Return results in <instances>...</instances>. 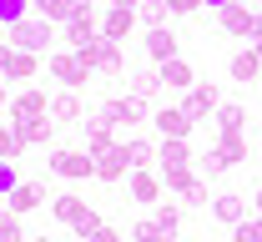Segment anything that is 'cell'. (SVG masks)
Here are the masks:
<instances>
[{"label": "cell", "mask_w": 262, "mask_h": 242, "mask_svg": "<svg viewBox=\"0 0 262 242\" xmlns=\"http://www.w3.org/2000/svg\"><path fill=\"white\" fill-rule=\"evenodd\" d=\"M31 242H51V237H31Z\"/></svg>", "instance_id": "681fc988"}, {"label": "cell", "mask_w": 262, "mask_h": 242, "mask_svg": "<svg viewBox=\"0 0 262 242\" xmlns=\"http://www.w3.org/2000/svg\"><path fill=\"white\" fill-rule=\"evenodd\" d=\"M257 5H262V0H257Z\"/></svg>", "instance_id": "db71d44e"}, {"label": "cell", "mask_w": 262, "mask_h": 242, "mask_svg": "<svg viewBox=\"0 0 262 242\" xmlns=\"http://www.w3.org/2000/svg\"><path fill=\"white\" fill-rule=\"evenodd\" d=\"M217 106H222V96H217V86H212V81H196L192 91L182 96V111L192 116L196 126H202V121H212V116H217Z\"/></svg>", "instance_id": "8992f818"}, {"label": "cell", "mask_w": 262, "mask_h": 242, "mask_svg": "<svg viewBox=\"0 0 262 242\" xmlns=\"http://www.w3.org/2000/svg\"><path fill=\"white\" fill-rule=\"evenodd\" d=\"M0 71H5V81H35V71H40V56H31V51H10Z\"/></svg>", "instance_id": "7402d4cb"}, {"label": "cell", "mask_w": 262, "mask_h": 242, "mask_svg": "<svg viewBox=\"0 0 262 242\" xmlns=\"http://www.w3.org/2000/svg\"><path fill=\"white\" fill-rule=\"evenodd\" d=\"M0 81H5V71H0Z\"/></svg>", "instance_id": "816d5d0a"}, {"label": "cell", "mask_w": 262, "mask_h": 242, "mask_svg": "<svg viewBox=\"0 0 262 242\" xmlns=\"http://www.w3.org/2000/svg\"><path fill=\"white\" fill-rule=\"evenodd\" d=\"M15 101V96H10V86H5V81H0V111H5V106Z\"/></svg>", "instance_id": "ee69618b"}, {"label": "cell", "mask_w": 262, "mask_h": 242, "mask_svg": "<svg viewBox=\"0 0 262 242\" xmlns=\"http://www.w3.org/2000/svg\"><path fill=\"white\" fill-rule=\"evenodd\" d=\"M157 91H162V71H131L126 76V96H136V101H151V96H157Z\"/></svg>", "instance_id": "cb8c5ba5"}, {"label": "cell", "mask_w": 262, "mask_h": 242, "mask_svg": "<svg viewBox=\"0 0 262 242\" xmlns=\"http://www.w3.org/2000/svg\"><path fill=\"white\" fill-rule=\"evenodd\" d=\"M71 5H76V10H91V5H96V0H71Z\"/></svg>", "instance_id": "bcb514c9"}, {"label": "cell", "mask_w": 262, "mask_h": 242, "mask_svg": "<svg viewBox=\"0 0 262 242\" xmlns=\"http://www.w3.org/2000/svg\"><path fill=\"white\" fill-rule=\"evenodd\" d=\"M207 202H212V197H207V182H202V177H196L192 187H187V192H182V207H207Z\"/></svg>", "instance_id": "74e56055"}, {"label": "cell", "mask_w": 262, "mask_h": 242, "mask_svg": "<svg viewBox=\"0 0 262 242\" xmlns=\"http://www.w3.org/2000/svg\"><path fill=\"white\" fill-rule=\"evenodd\" d=\"M227 167H232V162L222 157V146H207V151L196 157V177H202V182H217V177L227 172Z\"/></svg>", "instance_id": "f546056e"}, {"label": "cell", "mask_w": 262, "mask_h": 242, "mask_svg": "<svg viewBox=\"0 0 262 242\" xmlns=\"http://www.w3.org/2000/svg\"><path fill=\"white\" fill-rule=\"evenodd\" d=\"M126 197H131V202H146V207H157V202L166 197L162 172H157V167H141V172H131V177H126Z\"/></svg>", "instance_id": "52a82bcc"}, {"label": "cell", "mask_w": 262, "mask_h": 242, "mask_svg": "<svg viewBox=\"0 0 262 242\" xmlns=\"http://www.w3.org/2000/svg\"><path fill=\"white\" fill-rule=\"evenodd\" d=\"M217 146H222V157H227L232 167H237V162H247V131H237V137H222Z\"/></svg>", "instance_id": "d590c367"}, {"label": "cell", "mask_w": 262, "mask_h": 242, "mask_svg": "<svg viewBox=\"0 0 262 242\" xmlns=\"http://www.w3.org/2000/svg\"><path fill=\"white\" fill-rule=\"evenodd\" d=\"M151 131H157L162 141H192L196 121L182 111V106H162V111H151Z\"/></svg>", "instance_id": "277c9868"}, {"label": "cell", "mask_w": 262, "mask_h": 242, "mask_svg": "<svg viewBox=\"0 0 262 242\" xmlns=\"http://www.w3.org/2000/svg\"><path fill=\"white\" fill-rule=\"evenodd\" d=\"M121 146H126L131 172H141V167H157V146H162V141H151V137H126Z\"/></svg>", "instance_id": "d6986e66"}, {"label": "cell", "mask_w": 262, "mask_h": 242, "mask_svg": "<svg viewBox=\"0 0 262 242\" xmlns=\"http://www.w3.org/2000/svg\"><path fill=\"white\" fill-rule=\"evenodd\" d=\"M157 167H196L192 141H162L157 146Z\"/></svg>", "instance_id": "484cf974"}, {"label": "cell", "mask_w": 262, "mask_h": 242, "mask_svg": "<svg viewBox=\"0 0 262 242\" xmlns=\"http://www.w3.org/2000/svg\"><path fill=\"white\" fill-rule=\"evenodd\" d=\"M35 116H51V96H46L40 86L15 91V101H10V121H35Z\"/></svg>", "instance_id": "9c48e42d"}, {"label": "cell", "mask_w": 262, "mask_h": 242, "mask_svg": "<svg viewBox=\"0 0 262 242\" xmlns=\"http://www.w3.org/2000/svg\"><path fill=\"white\" fill-rule=\"evenodd\" d=\"M111 5H131V10H136V5H141V0H111Z\"/></svg>", "instance_id": "c3c4849f"}, {"label": "cell", "mask_w": 262, "mask_h": 242, "mask_svg": "<svg viewBox=\"0 0 262 242\" xmlns=\"http://www.w3.org/2000/svg\"><path fill=\"white\" fill-rule=\"evenodd\" d=\"M46 202H51V197H46V182H20V187L5 197V207L20 212V217H26V212H35V207H46Z\"/></svg>", "instance_id": "4fadbf2b"}, {"label": "cell", "mask_w": 262, "mask_h": 242, "mask_svg": "<svg viewBox=\"0 0 262 242\" xmlns=\"http://www.w3.org/2000/svg\"><path fill=\"white\" fill-rule=\"evenodd\" d=\"M247 40H252V46H257V40H262V5H257V10H252V26H247Z\"/></svg>", "instance_id": "b9f144b4"}, {"label": "cell", "mask_w": 262, "mask_h": 242, "mask_svg": "<svg viewBox=\"0 0 262 242\" xmlns=\"http://www.w3.org/2000/svg\"><path fill=\"white\" fill-rule=\"evenodd\" d=\"M252 207H257V217H262V187H257V192H252Z\"/></svg>", "instance_id": "f6af8a7d"}, {"label": "cell", "mask_w": 262, "mask_h": 242, "mask_svg": "<svg viewBox=\"0 0 262 242\" xmlns=\"http://www.w3.org/2000/svg\"><path fill=\"white\" fill-rule=\"evenodd\" d=\"M56 35H61V26H51L46 15H35V10H31L20 26H10V46H15V51L40 56V51H51V46H56Z\"/></svg>", "instance_id": "6da1fadb"}, {"label": "cell", "mask_w": 262, "mask_h": 242, "mask_svg": "<svg viewBox=\"0 0 262 242\" xmlns=\"http://www.w3.org/2000/svg\"><path fill=\"white\" fill-rule=\"evenodd\" d=\"M151 217L166 227V237H177V232H182V202H157V212H151Z\"/></svg>", "instance_id": "d6a6232c"}, {"label": "cell", "mask_w": 262, "mask_h": 242, "mask_svg": "<svg viewBox=\"0 0 262 242\" xmlns=\"http://www.w3.org/2000/svg\"><path fill=\"white\" fill-rule=\"evenodd\" d=\"M131 26H136V10H131V5H111V10L101 15V35H106V40H131Z\"/></svg>", "instance_id": "5bb4252c"}, {"label": "cell", "mask_w": 262, "mask_h": 242, "mask_svg": "<svg viewBox=\"0 0 262 242\" xmlns=\"http://www.w3.org/2000/svg\"><path fill=\"white\" fill-rule=\"evenodd\" d=\"M51 172L66 177V182L96 177V157H91V151H71V146H61V151H51Z\"/></svg>", "instance_id": "5b68a950"}, {"label": "cell", "mask_w": 262, "mask_h": 242, "mask_svg": "<svg viewBox=\"0 0 262 242\" xmlns=\"http://www.w3.org/2000/svg\"><path fill=\"white\" fill-rule=\"evenodd\" d=\"M0 242H31V237H26V227H20V212L0 207Z\"/></svg>", "instance_id": "1f68e13d"}, {"label": "cell", "mask_w": 262, "mask_h": 242, "mask_svg": "<svg viewBox=\"0 0 262 242\" xmlns=\"http://www.w3.org/2000/svg\"><path fill=\"white\" fill-rule=\"evenodd\" d=\"M91 242H126V237H121L116 227H101V232H96V237H91Z\"/></svg>", "instance_id": "7bdbcfd3"}, {"label": "cell", "mask_w": 262, "mask_h": 242, "mask_svg": "<svg viewBox=\"0 0 262 242\" xmlns=\"http://www.w3.org/2000/svg\"><path fill=\"white\" fill-rule=\"evenodd\" d=\"M212 121H217V137H237V131H247V106H237V101H222Z\"/></svg>", "instance_id": "ac0fdd59"}, {"label": "cell", "mask_w": 262, "mask_h": 242, "mask_svg": "<svg viewBox=\"0 0 262 242\" xmlns=\"http://www.w3.org/2000/svg\"><path fill=\"white\" fill-rule=\"evenodd\" d=\"M131 242H136V237H131Z\"/></svg>", "instance_id": "f5cc1de1"}, {"label": "cell", "mask_w": 262, "mask_h": 242, "mask_svg": "<svg viewBox=\"0 0 262 242\" xmlns=\"http://www.w3.org/2000/svg\"><path fill=\"white\" fill-rule=\"evenodd\" d=\"M146 56L162 66V61H177L182 51H177V35L166 31V26H157V31H146Z\"/></svg>", "instance_id": "ffe728a7"}, {"label": "cell", "mask_w": 262, "mask_h": 242, "mask_svg": "<svg viewBox=\"0 0 262 242\" xmlns=\"http://www.w3.org/2000/svg\"><path fill=\"white\" fill-rule=\"evenodd\" d=\"M252 10H257V5H247V0H232V5H222V10H217V26H222L227 35H242V40H247Z\"/></svg>", "instance_id": "7c38bea8"}, {"label": "cell", "mask_w": 262, "mask_h": 242, "mask_svg": "<svg viewBox=\"0 0 262 242\" xmlns=\"http://www.w3.org/2000/svg\"><path fill=\"white\" fill-rule=\"evenodd\" d=\"M20 187V177H15V162H0V197H10Z\"/></svg>", "instance_id": "ab89813d"}, {"label": "cell", "mask_w": 262, "mask_h": 242, "mask_svg": "<svg viewBox=\"0 0 262 242\" xmlns=\"http://www.w3.org/2000/svg\"><path fill=\"white\" fill-rule=\"evenodd\" d=\"M136 15L146 20V31H157V26H166L171 5H166V0H141V5H136Z\"/></svg>", "instance_id": "4dcf8cb0"}, {"label": "cell", "mask_w": 262, "mask_h": 242, "mask_svg": "<svg viewBox=\"0 0 262 242\" xmlns=\"http://www.w3.org/2000/svg\"><path fill=\"white\" fill-rule=\"evenodd\" d=\"M96 35H101V20L91 15V10H81V15L71 20V26H61V40L71 46V51H81V46H91Z\"/></svg>", "instance_id": "8fae6325"}, {"label": "cell", "mask_w": 262, "mask_h": 242, "mask_svg": "<svg viewBox=\"0 0 262 242\" xmlns=\"http://www.w3.org/2000/svg\"><path fill=\"white\" fill-rule=\"evenodd\" d=\"M101 227H106V222H101V212H86V217L76 222V237H81V242H91V237L101 232Z\"/></svg>", "instance_id": "f35d334b"}, {"label": "cell", "mask_w": 262, "mask_h": 242, "mask_svg": "<svg viewBox=\"0 0 262 242\" xmlns=\"http://www.w3.org/2000/svg\"><path fill=\"white\" fill-rule=\"evenodd\" d=\"M51 121L81 126V121H86V111H81V96H76V91H56V96H51Z\"/></svg>", "instance_id": "e0dca14e"}, {"label": "cell", "mask_w": 262, "mask_h": 242, "mask_svg": "<svg viewBox=\"0 0 262 242\" xmlns=\"http://www.w3.org/2000/svg\"><path fill=\"white\" fill-rule=\"evenodd\" d=\"M171 5V15H196L202 10V0H166Z\"/></svg>", "instance_id": "60d3db41"}, {"label": "cell", "mask_w": 262, "mask_h": 242, "mask_svg": "<svg viewBox=\"0 0 262 242\" xmlns=\"http://www.w3.org/2000/svg\"><path fill=\"white\" fill-rule=\"evenodd\" d=\"M202 5H212V10H222V5H232V0H202Z\"/></svg>", "instance_id": "7dc6e473"}, {"label": "cell", "mask_w": 262, "mask_h": 242, "mask_svg": "<svg viewBox=\"0 0 262 242\" xmlns=\"http://www.w3.org/2000/svg\"><path fill=\"white\" fill-rule=\"evenodd\" d=\"M212 217L227 222V227H237V222H247V202L237 192H222V197H212Z\"/></svg>", "instance_id": "603a6c76"}, {"label": "cell", "mask_w": 262, "mask_h": 242, "mask_svg": "<svg viewBox=\"0 0 262 242\" xmlns=\"http://www.w3.org/2000/svg\"><path fill=\"white\" fill-rule=\"evenodd\" d=\"M131 237L136 242H177V237H166V227L157 222V217H141V222L131 227Z\"/></svg>", "instance_id": "836d02e7"}, {"label": "cell", "mask_w": 262, "mask_h": 242, "mask_svg": "<svg viewBox=\"0 0 262 242\" xmlns=\"http://www.w3.org/2000/svg\"><path fill=\"white\" fill-rule=\"evenodd\" d=\"M81 61L91 71H101V76H126V61H121V40H106V35H96L91 46H81L76 51Z\"/></svg>", "instance_id": "7a4b0ae2"}, {"label": "cell", "mask_w": 262, "mask_h": 242, "mask_svg": "<svg viewBox=\"0 0 262 242\" xmlns=\"http://www.w3.org/2000/svg\"><path fill=\"white\" fill-rule=\"evenodd\" d=\"M106 116H111L116 126H141V121H146V101H136V96H111V101H106Z\"/></svg>", "instance_id": "9a60e30c"}, {"label": "cell", "mask_w": 262, "mask_h": 242, "mask_svg": "<svg viewBox=\"0 0 262 242\" xmlns=\"http://www.w3.org/2000/svg\"><path fill=\"white\" fill-rule=\"evenodd\" d=\"M15 126H20L26 146H51V141H56V121H51V116H35V121H15Z\"/></svg>", "instance_id": "83f0119b"}, {"label": "cell", "mask_w": 262, "mask_h": 242, "mask_svg": "<svg viewBox=\"0 0 262 242\" xmlns=\"http://www.w3.org/2000/svg\"><path fill=\"white\" fill-rule=\"evenodd\" d=\"M46 71H51V81H61V91H81V86L91 81V66H86L76 51H56V56L46 61Z\"/></svg>", "instance_id": "3957f363"}, {"label": "cell", "mask_w": 262, "mask_h": 242, "mask_svg": "<svg viewBox=\"0 0 262 242\" xmlns=\"http://www.w3.org/2000/svg\"><path fill=\"white\" fill-rule=\"evenodd\" d=\"M81 137H86V151H91V157L106 151V146H116V121L106 116V106H101L96 116H86V121H81Z\"/></svg>", "instance_id": "ba28073f"}, {"label": "cell", "mask_w": 262, "mask_h": 242, "mask_svg": "<svg viewBox=\"0 0 262 242\" xmlns=\"http://www.w3.org/2000/svg\"><path fill=\"white\" fill-rule=\"evenodd\" d=\"M31 15V0H0V26L10 31V26H20Z\"/></svg>", "instance_id": "e575fe53"}, {"label": "cell", "mask_w": 262, "mask_h": 242, "mask_svg": "<svg viewBox=\"0 0 262 242\" xmlns=\"http://www.w3.org/2000/svg\"><path fill=\"white\" fill-rule=\"evenodd\" d=\"M232 242H262V217H247L232 227Z\"/></svg>", "instance_id": "8d00e7d4"}, {"label": "cell", "mask_w": 262, "mask_h": 242, "mask_svg": "<svg viewBox=\"0 0 262 242\" xmlns=\"http://www.w3.org/2000/svg\"><path fill=\"white\" fill-rule=\"evenodd\" d=\"M96 177L101 182H126L131 177V162H126V146H121V141L106 146V151H96Z\"/></svg>", "instance_id": "30bf717a"}, {"label": "cell", "mask_w": 262, "mask_h": 242, "mask_svg": "<svg viewBox=\"0 0 262 242\" xmlns=\"http://www.w3.org/2000/svg\"><path fill=\"white\" fill-rule=\"evenodd\" d=\"M51 212H56V222H66V227H76V222H81V217H86V202H81V197H76V192H61V197H51Z\"/></svg>", "instance_id": "d4e9b609"}, {"label": "cell", "mask_w": 262, "mask_h": 242, "mask_svg": "<svg viewBox=\"0 0 262 242\" xmlns=\"http://www.w3.org/2000/svg\"><path fill=\"white\" fill-rule=\"evenodd\" d=\"M162 86L166 91H192L196 86V71H192V61H182V56H177V61H162Z\"/></svg>", "instance_id": "2e32d148"}, {"label": "cell", "mask_w": 262, "mask_h": 242, "mask_svg": "<svg viewBox=\"0 0 262 242\" xmlns=\"http://www.w3.org/2000/svg\"><path fill=\"white\" fill-rule=\"evenodd\" d=\"M227 71H232V81H242V86H247V81H262V56H257V46H247V51H237Z\"/></svg>", "instance_id": "44dd1931"}, {"label": "cell", "mask_w": 262, "mask_h": 242, "mask_svg": "<svg viewBox=\"0 0 262 242\" xmlns=\"http://www.w3.org/2000/svg\"><path fill=\"white\" fill-rule=\"evenodd\" d=\"M15 157H26V137L15 121H0V162H15Z\"/></svg>", "instance_id": "f1b7e54d"}, {"label": "cell", "mask_w": 262, "mask_h": 242, "mask_svg": "<svg viewBox=\"0 0 262 242\" xmlns=\"http://www.w3.org/2000/svg\"><path fill=\"white\" fill-rule=\"evenodd\" d=\"M31 10H35V15H46L51 26H71V20L81 15V10H76L71 0H31Z\"/></svg>", "instance_id": "4316f807"}, {"label": "cell", "mask_w": 262, "mask_h": 242, "mask_svg": "<svg viewBox=\"0 0 262 242\" xmlns=\"http://www.w3.org/2000/svg\"><path fill=\"white\" fill-rule=\"evenodd\" d=\"M257 56H262V40H257Z\"/></svg>", "instance_id": "f907efd6"}]
</instances>
